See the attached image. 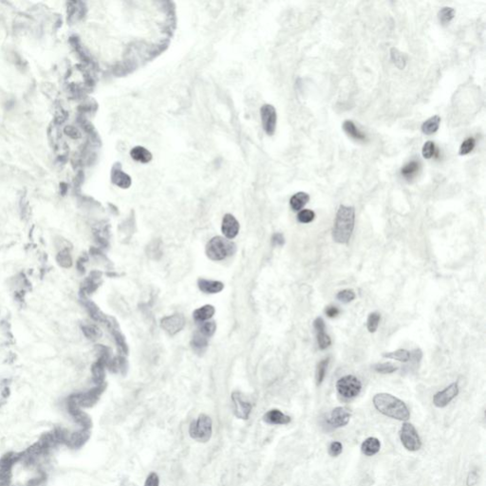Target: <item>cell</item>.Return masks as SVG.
<instances>
[{
    "instance_id": "cell-1",
    "label": "cell",
    "mask_w": 486,
    "mask_h": 486,
    "mask_svg": "<svg viewBox=\"0 0 486 486\" xmlns=\"http://www.w3.org/2000/svg\"><path fill=\"white\" fill-rule=\"evenodd\" d=\"M373 405L383 415L407 422L410 418V412L407 405L389 393H378L373 397Z\"/></svg>"
},
{
    "instance_id": "cell-2",
    "label": "cell",
    "mask_w": 486,
    "mask_h": 486,
    "mask_svg": "<svg viewBox=\"0 0 486 486\" xmlns=\"http://www.w3.org/2000/svg\"><path fill=\"white\" fill-rule=\"evenodd\" d=\"M355 224V209L353 206L340 205L336 213L333 229V239L339 244H346L354 233Z\"/></svg>"
},
{
    "instance_id": "cell-3",
    "label": "cell",
    "mask_w": 486,
    "mask_h": 486,
    "mask_svg": "<svg viewBox=\"0 0 486 486\" xmlns=\"http://www.w3.org/2000/svg\"><path fill=\"white\" fill-rule=\"evenodd\" d=\"M236 244L222 237L213 238L206 246V255L214 261L223 260L236 253Z\"/></svg>"
},
{
    "instance_id": "cell-4",
    "label": "cell",
    "mask_w": 486,
    "mask_h": 486,
    "mask_svg": "<svg viewBox=\"0 0 486 486\" xmlns=\"http://www.w3.org/2000/svg\"><path fill=\"white\" fill-rule=\"evenodd\" d=\"M212 434V420L206 414H201L189 426V435L197 442H207L210 441Z\"/></svg>"
},
{
    "instance_id": "cell-5",
    "label": "cell",
    "mask_w": 486,
    "mask_h": 486,
    "mask_svg": "<svg viewBox=\"0 0 486 486\" xmlns=\"http://www.w3.org/2000/svg\"><path fill=\"white\" fill-rule=\"evenodd\" d=\"M336 389L342 397L354 399L359 395L362 389V384L354 375H346L337 381Z\"/></svg>"
},
{
    "instance_id": "cell-6",
    "label": "cell",
    "mask_w": 486,
    "mask_h": 486,
    "mask_svg": "<svg viewBox=\"0 0 486 486\" xmlns=\"http://www.w3.org/2000/svg\"><path fill=\"white\" fill-rule=\"evenodd\" d=\"M400 440L404 447L408 451L415 452L422 447V441L415 426L410 423H405L400 430Z\"/></svg>"
},
{
    "instance_id": "cell-7",
    "label": "cell",
    "mask_w": 486,
    "mask_h": 486,
    "mask_svg": "<svg viewBox=\"0 0 486 486\" xmlns=\"http://www.w3.org/2000/svg\"><path fill=\"white\" fill-rule=\"evenodd\" d=\"M106 385L104 383L102 385L96 386L94 389H90L85 393H80L71 396L70 401L76 404L78 407H90L94 406L97 403L101 394L106 389Z\"/></svg>"
},
{
    "instance_id": "cell-8",
    "label": "cell",
    "mask_w": 486,
    "mask_h": 486,
    "mask_svg": "<svg viewBox=\"0 0 486 486\" xmlns=\"http://www.w3.org/2000/svg\"><path fill=\"white\" fill-rule=\"evenodd\" d=\"M260 114H261V121H262V126L264 131L267 135L273 136L275 132L276 121H277L276 110L274 106L266 104L261 107Z\"/></svg>"
},
{
    "instance_id": "cell-9",
    "label": "cell",
    "mask_w": 486,
    "mask_h": 486,
    "mask_svg": "<svg viewBox=\"0 0 486 486\" xmlns=\"http://www.w3.org/2000/svg\"><path fill=\"white\" fill-rule=\"evenodd\" d=\"M459 394V386L458 383H452L447 388L437 392L433 396L434 406L439 408L445 407L449 405L451 401L454 398L457 397Z\"/></svg>"
},
{
    "instance_id": "cell-10",
    "label": "cell",
    "mask_w": 486,
    "mask_h": 486,
    "mask_svg": "<svg viewBox=\"0 0 486 486\" xmlns=\"http://www.w3.org/2000/svg\"><path fill=\"white\" fill-rule=\"evenodd\" d=\"M232 401L234 403V413L239 419L247 420L252 411V404L247 401L245 397L239 392L235 391L232 393Z\"/></svg>"
},
{
    "instance_id": "cell-11",
    "label": "cell",
    "mask_w": 486,
    "mask_h": 486,
    "mask_svg": "<svg viewBox=\"0 0 486 486\" xmlns=\"http://www.w3.org/2000/svg\"><path fill=\"white\" fill-rule=\"evenodd\" d=\"M186 326V318L183 314H173L160 320V327L163 328L168 335L175 336L180 333Z\"/></svg>"
},
{
    "instance_id": "cell-12",
    "label": "cell",
    "mask_w": 486,
    "mask_h": 486,
    "mask_svg": "<svg viewBox=\"0 0 486 486\" xmlns=\"http://www.w3.org/2000/svg\"><path fill=\"white\" fill-rule=\"evenodd\" d=\"M351 412L348 408L343 407H336L328 420V423L335 428L344 427L351 420Z\"/></svg>"
},
{
    "instance_id": "cell-13",
    "label": "cell",
    "mask_w": 486,
    "mask_h": 486,
    "mask_svg": "<svg viewBox=\"0 0 486 486\" xmlns=\"http://www.w3.org/2000/svg\"><path fill=\"white\" fill-rule=\"evenodd\" d=\"M221 231L227 239H235L239 234V221L236 220V218L233 215L226 214L222 220Z\"/></svg>"
},
{
    "instance_id": "cell-14",
    "label": "cell",
    "mask_w": 486,
    "mask_h": 486,
    "mask_svg": "<svg viewBox=\"0 0 486 486\" xmlns=\"http://www.w3.org/2000/svg\"><path fill=\"white\" fill-rule=\"evenodd\" d=\"M111 181L115 186L127 189L131 186V178L122 170L120 163H116L111 171Z\"/></svg>"
},
{
    "instance_id": "cell-15",
    "label": "cell",
    "mask_w": 486,
    "mask_h": 486,
    "mask_svg": "<svg viewBox=\"0 0 486 486\" xmlns=\"http://www.w3.org/2000/svg\"><path fill=\"white\" fill-rule=\"evenodd\" d=\"M101 276H102V273L99 271H93L90 273L89 277L83 283V286L81 289V293L84 297L86 295L91 294L92 292L97 290L98 287L101 284Z\"/></svg>"
},
{
    "instance_id": "cell-16",
    "label": "cell",
    "mask_w": 486,
    "mask_h": 486,
    "mask_svg": "<svg viewBox=\"0 0 486 486\" xmlns=\"http://www.w3.org/2000/svg\"><path fill=\"white\" fill-rule=\"evenodd\" d=\"M263 420L267 424L274 425H281L291 423V417L284 414L278 409H272L268 411L263 417Z\"/></svg>"
},
{
    "instance_id": "cell-17",
    "label": "cell",
    "mask_w": 486,
    "mask_h": 486,
    "mask_svg": "<svg viewBox=\"0 0 486 486\" xmlns=\"http://www.w3.org/2000/svg\"><path fill=\"white\" fill-rule=\"evenodd\" d=\"M198 286L200 290L205 293H218L221 292L224 288L223 283L216 280H208L204 278H200L198 280Z\"/></svg>"
},
{
    "instance_id": "cell-18",
    "label": "cell",
    "mask_w": 486,
    "mask_h": 486,
    "mask_svg": "<svg viewBox=\"0 0 486 486\" xmlns=\"http://www.w3.org/2000/svg\"><path fill=\"white\" fill-rule=\"evenodd\" d=\"M381 449V442L377 438L375 437H370L367 438L361 445V450L364 455L371 457L376 455Z\"/></svg>"
},
{
    "instance_id": "cell-19",
    "label": "cell",
    "mask_w": 486,
    "mask_h": 486,
    "mask_svg": "<svg viewBox=\"0 0 486 486\" xmlns=\"http://www.w3.org/2000/svg\"><path fill=\"white\" fill-rule=\"evenodd\" d=\"M106 363L100 359H98L97 361L92 365L91 367L92 378L96 386L104 384L105 377H106Z\"/></svg>"
},
{
    "instance_id": "cell-20",
    "label": "cell",
    "mask_w": 486,
    "mask_h": 486,
    "mask_svg": "<svg viewBox=\"0 0 486 486\" xmlns=\"http://www.w3.org/2000/svg\"><path fill=\"white\" fill-rule=\"evenodd\" d=\"M83 304L86 307V309H88L91 318L93 319L94 321L105 323L107 315H106L103 311H101V309L98 308V306L95 303H93L92 301L89 300V299L84 298Z\"/></svg>"
},
{
    "instance_id": "cell-21",
    "label": "cell",
    "mask_w": 486,
    "mask_h": 486,
    "mask_svg": "<svg viewBox=\"0 0 486 486\" xmlns=\"http://www.w3.org/2000/svg\"><path fill=\"white\" fill-rule=\"evenodd\" d=\"M343 129L351 138H353L356 141H364L367 140L366 134H364L351 120H347L344 122Z\"/></svg>"
},
{
    "instance_id": "cell-22",
    "label": "cell",
    "mask_w": 486,
    "mask_h": 486,
    "mask_svg": "<svg viewBox=\"0 0 486 486\" xmlns=\"http://www.w3.org/2000/svg\"><path fill=\"white\" fill-rule=\"evenodd\" d=\"M191 346H192V349H193L195 353L201 355L206 351V349L208 347V340L200 332H198L193 336V339L191 341Z\"/></svg>"
},
{
    "instance_id": "cell-23",
    "label": "cell",
    "mask_w": 486,
    "mask_h": 486,
    "mask_svg": "<svg viewBox=\"0 0 486 486\" xmlns=\"http://www.w3.org/2000/svg\"><path fill=\"white\" fill-rule=\"evenodd\" d=\"M441 124V117L438 115H434L424 121L422 124V132L425 135H432L439 129V126Z\"/></svg>"
},
{
    "instance_id": "cell-24",
    "label": "cell",
    "mask_w": 486,
    "mask_h": 486,
    "mask_svg": "<svg viewBox=\"0 0 486 486\" xmlns=\"http://www.w3.org/2000/svg\"><path fill=\"white\" fill-rule=\"evenodd\" d=\"M130 156L134 160L141 164H147L152 159V154L142 146H135L130 151Z\"/></svg>"
},
{
    "instance_id": "cell-25",
    "label": "cell",
    "mask_w": 486,
    "mask_h": 486,
    "mask_svg": "<svg viewBox=\"0 0 486 486\" xmlns=\"http://www.w3.org/2000/svg\"><path fill=\"white\" fill-rule=\"evenodd\" d=\"M419 170H420V164L417 160H411V161H408L407 165H405L402 168L401 174L407 181L410 182L416 177Z\"/></svg>"
},
{
    "instance_id": "cell-26",
    "label": "cell",
    "mask_w": 486,
    "mask_h": 486,
    "mask_svg": "<svg viewBox=\"0 0 486 486\" xmlns=\"http://www.w3.org/2000/svg\"><path fill=\"white\" fill-rule=\"evenodd\" d=\"M309 196L305 192H298L293 195L290 200V205L293 211H299L309 203Z\"/></svg>"
},
{
    "instance_id": "cell-27",
    "label": "cell",
    "mask_w": 486,
    "mask_h": 486,
    "mask_svg": "<svg viewBox=\"0 0 486 486\" xmlns=\"http://www.w3.org/2000/svg\"><path fill=\"white\" fill-rule=\"evenodd\" d=\"M215 311L216 310H215V308L213 307L212 305H205L200 309H196L193 312V316H194L196 321L203 322V321L211 318L213 315L215 314Z\"/></svg>"
},
{
    "instance_id": "cell-28",
    "label": "cell",
    "mask_w": 486,
    "mask_h": 486,
    "mask_svg": "<svg viewBox=\"0 0 486 486\" xmlns=\"http://www.w3.org/2000/svg\"><path fill=\"white\" fill-rule=\"evenodd\" d=\"M160 239L152 240L146 248V254L152 259L158 260L163 256V247Z\"/></svg>"
},
{
    "instance_id": "cell-29",
    "label": "cell",
    "mask_w": 486,
    "mask_h": 486,
    "mask_svg": "<svg viewBox=\"0 0 486 486\" xmlns=\"http://www.w3.org/2000/svg\"><path fill=\"white\" fill-rule=\"evenodd\" d=\"M82 331L85 336L91 341H96L103 335L102 331L94 324H84L82 326Z\"/></svg>"
},
{
    "instance_id": "cell-30",
    "label": "cell",
    "mask_w": 486,
    "mask_h": 486,
    "mask_svg": "<svg viewBox=\"0 0 486 486\" xmlns=\"http://www.w3.org/2000/svg\"><path fill=\"white\" fill-rule=\"evenodd\" d=\"M390 58L393 64L397 67L399 70H404L407 66V59L405 55L401 53L396 48H391L390 50Z\"/></svg>"
},
{
    "instance_id": "cell-31",
    "label": "cell",
    "mask_w": 486,
    "mask_h": 486,
    "mask_svg": "<svg viewBox=\"0 0 486 486\" xmlns=\"http://www.w3.org/2000/svg\"><path fill=\"white\" fill-rule=\"evenodd\" d=\"M383 356L385 358L397 360L400 362L406 363L410 360V353L407 350H403V349H400V350H397L395 352H391V353H386V354H383Z\"/></svg>"
},
{
    "instance_id": "cell-32",
    "label": "cell",
    "mask_w": 486,
    "mask_h": 486,
    "mask_svg": "<svg viewBox=\"0 0 486 486\" xmlns=\"http://www.w3.org/2000/svg\"><path fill=\"white\" fill-rule=\"evenodd\" d=\"M454 18H455V10L451 7H443L438 13V19L443 26L448 25Z\"/></svg>"
},
{
    "instance_id": "cell-33",
    "label": "cell",
    "mask_w": 486,
    "mask_h": 486,
    "mask_svg": "<svg viewBox=\"0 0 486 486\" xmlns=\"http://www.w3.org/2000/svg\"><path fill=\"white\" fill-rule=\"evenodd\" d=\"M329 362H330V358H325L323 360H321L320 362L318 363L317 367H316V371H315V380H316V384L317 386H320L323 381L325 379L326 377V373H327L328 366H329Z\"/></svg>"
},
{
    "instance_id": "cell-34",
    "label": "cell",
    "mask_w": 486,
    "mask_h": 486,
    "mask_svg": "<svg viewBox=\"0 0 486 486\" xmlns=\"http://www.w3.org/2000/svg\"><path fill=\"white\" fill-rule=\"evenodd\" d=\"M58 264L64 268H70L72 265V258L68 249H63L56 256Z\"/></svg>"
},
{
    "instance_id": "cell-35",
    "label": "cell",
    "mask_w": 486,
    "mask_h": 486,
    "mask_svg": "<svg viewBox=\"0 0 486 486\" xmlns=\"http://www.w3.org/2000/svg\"><path fill=\"white\" fill-rule=\"evenodd\" d=\"M381 315L380 313L378 312H371L368 317V320H367V328H368V331L373 334L377 331V329L379 327V323H380Z\"/></svg>"
},
{
    "instance_id": "cell-36",
    "label": "cell",
    "mask_w": 486,
    "mask_h": 486,
    "mask_svg": "<svg viewBox=\"0 0 486 486\" xmlns=\"http://www.w3.org/2000/svg\"><path fill=\"white\" fill-rule=\"evenodd\" d=\"M373 369H374V371H377L378 373H381V374H390V373H393L398 370L396 366H394L391 363L388 362L376 364L373 367Z\"/></svg>"
},
{
    "instance_id": "cell-37",
    "label": "cell",
    "mask_w": 486,
    "mask_h": 486,
    "mask_svg": "<svg viewBox=\"0 0 486 486\" xmlns=\"http://www.w3.org/2000/svg\"><path fill=\"white\" fill-rule=\"evenodd\" d=\"M316 337H317V343L320 350H326L330 346L332 345V339L328 336L325 331H320L316 332Z\"/></svg>"
},
{
    "instance_id": "cell-38",
    "label": "cell",
    "mask_w": 486,
    "mask_h": 486,
    "mask_svg": "<svg viewBox=\"0 0 486 486\" xmlns=\"http://www.w3.org/2000/svg\"><path fill=\"white\" fill-rule=\"evenodd\" d=\"M475 145H476V140L474 138L470 137L468 139H466L465 141H462V143L460 144L459 154L461 156L467 155L475 148Z\"/></svg>"
},
{
    "instance_id": "cell-39",
    "label": "cell",
    "mask_w": 486,
    "mask_h": 486,
    "mask_svg": "<svg viewBox=\"0 0 486 486\" xmlns=\"http://www.w3.org/2000/svg\"><path fill=\"white\" fill-rule=\"evenodd\" d=\"M422 153H423V157L424 159H429L433 158L435 154L437 153V149H436V146H435V143L433 141H427L426 142H424Z\"/></svg>"
},
{
    "instance_id": "cell-40",
    "label": "cell",
    "mask_w": 486,
    "mask_h": 486,
    "mask_svg": "<svg viewBox=\"0 0 486 486\" xmlns=\"http://www.w3.org/2000/svg\"><path fill=\"white\" fill-rule=\"evenodd\" d=\"M216 329H217V325L214 321L203 322V324L201 325V328H200V333L205 337H210L215 334Z\"/></svg>"
},
{
    "instance_id": "cell-41",
    "label": "cell",
    "mask_w": 486,
    "mask_h": 486,
    "mask_svg": "<svg viewBox=\"0 0 486 486\" xmlns=\"http://www.w3.org/2000/svg\"><path fill=\"white\" fill-rule=\"evenodd\" d=\"M336 298L338 300L343 302V303H350V302L354 300L355 292L353 290L346 289V290L338 292L337 295H336Z\"/></svg>"
},
{
    "instance_id": "cell-42",
    "label": "cell",
    "mask_w": 486,
    "mask_h": 486,
    "mask_svg": "<svg viewBox=\"0 0 486 486\" xmlns=\"http://www.w3.org/2000/svg\"><path fill=\"white\" fill-rule=\"evenodd\" d=\"M314 218H315V214L309 209L301 210L297 215V221L300 223H309L314 220Z\"/></svg>"
},
{
    "instance_id": "cell-43",
    "label": "cell",
    "mask_w": 486,
    "mask_h": 486,
    "mask_svg": "<svg viewBox=\"0 0 486 486\" xmlns=\"http://www.w3.org/2000/svg\"><path fill=\"white\" fill-rule=\"evenodd\" d=\"M343 452V445L340 442H331L329 446V454L332 457H338Z\"/></svg>"
},
{
    "instance_id": "cell-44",
    "label": "cell",
    "mask_w": 486,
    "mask_h": 486,
    "mask_svg": "<svg viewBox=\"0 0 486 486\" xmlns=\"http://www.w3.org/2000/svg\"><path fill=\"white\" fill-rule=\"evenodd\" d=\"M143 486H159V476L156 473L152 472L146 477Z\"/></svg>"
},
{
    "instance_id": "cell-45",
    "label": "cell",
    "mask_w": 486,
    "mask_h": 486,
    "mask_svg": "<svg viewBox=\"0 0 486 486\" xmlns=\"http://www.w3.org/2000/svg\"><path fill=\"white\" fill-rule=\"evenodd\" d=\"M477 480H478V475H477V471H475V470L470 471L467 478H466V485L474 486L475 484H477Z\"/></svg>"
},
{
    "instance_id": "cell-46",
    "label": "cell",
    "mask_w": 486,
    "mask_h": 486,
    "mask_svg": "<svg viewBox=\"0 0 486 486\" xmlns=\"http://www.w3.org/2000/svg\"><path fill=\"white\" fill-rule=\"evenodd\" d=\"M325 313L330 318H336L340 314V309L336 306H329L325 309Z\"/></svg>"
},
{
    "instance_id": "cell-47",
    "label": "cell",
    "mask_w": 486,
    "mask_h": 486,
    "mask_svg": "<svg viewBox=\"0 0 486 486\" xmlns=\"http://www.w3.org/2000/svg\"><path fill=\"white\" fill-rule=\"evenodd\" d=\"M272 243L274 246H283L285 243V239L281 233H275L272 238Z\"/></svg>"
},
{
    "instance_id": "cell-48",
    "label": "cell",
    "mask_w": 486,
    "mask_h": 486,
    "mask_svg": "<svg viewBox=\"0 0 486 486\" xmlns=\"http://www.w3.org/2000/svg\"><path fill=\"white\" fill-rule=\"evenodd\" d=\"M313 327H314L315 332L326 331V325H325V321H324V319L322 318V317H317V318H315V320L313 321Z\"/></svg>"
}]
</instances>
